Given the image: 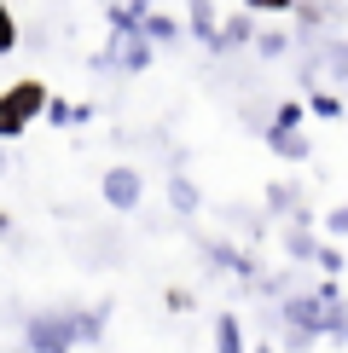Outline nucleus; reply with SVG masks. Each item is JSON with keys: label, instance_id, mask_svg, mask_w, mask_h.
Here are the masks:
<instances>
[{"label": "nucleus", "instance_id": "1", "mask_svg": "<svg viewBox=\"0 0 348 353\" xmlns=\"http://www.w3.org/2000/svg\"><path fill=\"white\" fill-rule=\"evenodd\" d=\"M35 105H41V87H35V81H23L18 93L6 99V116H0V122H6V134H18V128H23V116L35 110Z\"/></svg>", "mask_w": 348, "mask_h": 353}, {"label": "nucleus", "instance_id": "2", "mask_svg": "<svg viewBox=\"0 0 348 353\" xmlns=\"http://www.w3.org/2000/svg\"><path fill=\"white\" fill-rule=\"evenodd\" d=\"M255 6H284V0H255Z\"/></svg>", "mask_w": 348, "mask_h": 353}]
</instances>
